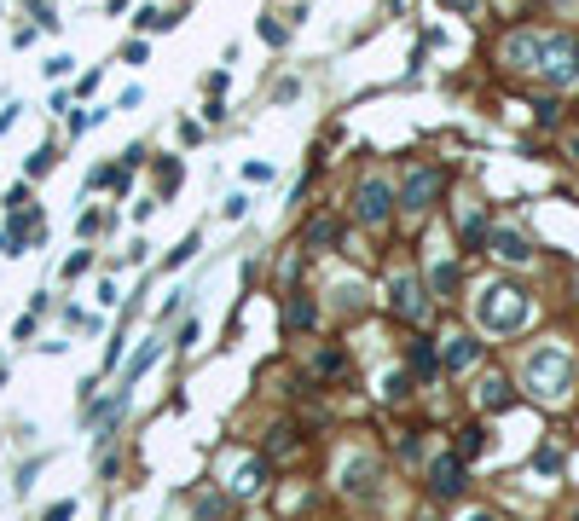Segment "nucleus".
I'll return each mask as SVG.
<instances>
[{
	"label": "nucleus",
	"mask_w": 579,
	"mask_h": 521,
	"mask_svg": "<svg viewBox=\"0 0 579 521\" xmlns=\"http://www.w3.org/2000/svg\"><path fill=\"white\" fill-rule=\"evenodd\" d=\"M475 319H481L487 330H498V337H510V330L527 325V295L510 290V284H487V290L475 295Z\"/></svg>",
	"instance_id": "obj_1"
},
{
	"label": "nucleus",
	"mask_w": 579,
	"mask_h": 521,
	"mask_svg": "<svg viewBox=\"0 0 579 521\" xmlns=\"http://www.w3.org/2000/svg\"><path fill=\"white\" fill-rule=\"evenodd\" d=\"M574 382V359L562 354V347H539L533 359H527V389L545 394V400H562Z\"/></svg>",
	"instance_id": "obj_2"
},
{
	"label": "nucleus",
	"mask_w": 579,
	"mask_h": 521,
	"mask_svg": "<svg viewBox=\"0 0 579 521\" xmlns=\"http://www.w3.org/2000/svg\"><path fill=\"white\" fill-rule=\"evenodd\" d=\"M539 76H545L550 87H574L579 81V53L568 35H539Z\"/></svg>",
	"instance_id": "obj_3"
},
{
	"label": "nucleus",
	"mask_w": 579,
	"mask_h": 521,
	"mask_svg": "<svg viewBox=\"0 0 579 521\" xmlns=\"http://www.w3.org/2000/svg\"><path fill=\"white\" fill-rule=\"evenodd\" d=\"M435 197H440V168H412V180H405V192L394 203L405 215H423V209H435Z\"/></svg>",
	"instance_id": "obj_4"
},
{
	"label": "nucleus",
	"mask_w": 579,
	"mask_h": 521,
	"mask_svg": "<svg viewBox=\"0 0 579 521\" xmlns=\"http://www.w3.org/2000/svg\"><path fill=\"white\" fill-rule=\"evenodd\" d=\"M353 209H360L365 226L388 220V215H394V185H388V180H360V192H353Z\"/></svg>",
	"instance_id": "obj_5"
},
{
	"label": "nucleus",
	"mask_w": 579,
	"mask_h": 521,
	"mask_svg": "<svg viewBox=\"0 0 579 521\" xmlns=\"http://www.w3.org/2000/svg\"><path fill=\"white\" fill-rule=\"evenodd\" d=\"M458 487H464V457H435L429 464V492L435 499H458Z\"/></svg>",
	"instance_id": "obj_6"
},
{
	"label": "nucleus",
	"mask_w": 579,
	"mask_h": 521,
	"mask_svg": "<svg viewBox=\"0 0 579 521\" xmlns=\"http://www.w3.org/2000/svg\"><path fill=\"white\" fill-rule=\"evenodd\" d=\"M394 313H400V319H423L429 313L423 284H417V278H394Z\"/></svg>",
	"instance_id": "obj_7"
},
{
	"label": "nucleus",
	"mask_w": 579,
	"mask_h": 521,
	"mask_svg": "<svg viewBox=\"0 0 579 521\" xmlns=\"http://www.w3.org/2000/svg\"><path fill=\"white\" fill-rule=\"evenodd\" d=\"M492 255H498V260H510V267H522V260H533V243H527L522 232L498 226V232H492Z\"/></svg>",
	"instance_id": "obj_8"
},
{
	"label": "nucleus",
	"mask_w": 579,
	"mask_h": 521,
	"mask_svg": "<svg viewBox=\"0 0 579 521\" xmlns=\"http://www.w3.org/2000/svg\"><path fill=\"white\" fill-rule=\"evenodd\" d=\"M371 487H377V464H371V457H348V469H342V492L365 499Z\"/></svg>",
	"instance_id": "obj_9"
},
{
	"label": "nucleus",
	"mask_w": 579,
	"mask_h": 521,
	"mask_svg": "<svg viewBox=\"0 0 579 521\" xmlns=\"http://www.w3.org/2000/svg\"><path fill=\"white\" fill-rule=\"evenodd\" d=\"M475 359H481V342L475 337H452L447 342V371H470Z\"/></svg>",
	"instance_id": "obj_10"
},
{
	"label": "nucleus",
	"mask_w": 579,
	"mask_h": 521,
	"mask_svg": "<svg viewBox=\"0 0 579 521\" xmlns=\"http://www.w3.org/2000/svg\"><path fill=\"white\" fill-rule=\"evenodd\" d=\"M504 64H515V70H533V64H539V35H515V41L504 47Z\"/></svg>",
	"instance_id": "obj_11"
},
{
	"label": "nucleus",
	"mask_w": 579,
	"mask_h": 521,
	"mask_svg": "<svg viewBox=\"0 0 579 521\" xmlns=\"http://www.w3.org/2000/svg\"><path fill=\"white\" fill-rule=\"evenodd\" d=\"M226 487H232V499H250V492L261 487V464H243V469H232V481H226Z\"/></svg>",
	"instance_id": "obj_12"
},
{
	"label": "nucleus",
	"mask_w": 579,
	"mask_h": 521,
	"mask_svg": "<svg viewBox=\"0 0 579 521\" xmlns=\"http://www.w3.org/2000/svg\"><path fill=\"white\" fill-rule=\"evenodd\" d=\"M336 238H342V226L330 215H319L313 226H307V250H325V243H336Z\"/></svg>",
	"instance_id": "obj_13"
},
{
	"label": "nucleus",
	"mask_w": 579,
	"mask_h": 521,
	"mask_svg": "<svg viewBox=\"0 0 579 521\" xmlns=\"http://www.w3.org/2000/svg\"><path fill=\"white\" fill-rule=\"evenodd\" d=\"M313 319H319V307L307 302V295H295V302H290V313H285V325H290V330H307Z\"/></svg>",
	"instance_id": "obj_14"
},
{
	"label": "nucleus",
	"mask_w": 579,
	"mask_h": 521,
	"mask_svg": "<svg viewBox=\"0 0 579 521\" xmlns=\"http://www.w3.org/2000/svg\"><path fill=\"white\" fill-rule=\"evenodd\" d=\"M481 406H487V412H504V406H510V382H504V377H487Z\"/></svg>",
	"instance_id": "obj_15"
},
{
	"label": "nucleus",
	"mask_w": 579,
	"mask_h": 521,
	"mask_svg": "<svg viewBox=\"0 0 579 521\" xmlns=\"http://www.w3.org/2000/svg\"><path fill=\"white\" fill-rule=\"evenodd\" d=\"M435 365H440V359H435V347H429V342H417V347H412V371H417V377H435Z\"/></svg>",
	"instance_id": "obj_16"
},
{
	"label": "nucleus",
	"mask_w": 579,
	"mask_h": 521,
	"mask_svg": "<svg viewBox=\"0 0 579 521\" xmlns=\"http://www.w3.org/2000/svg\"><path fill=\"white\" fill-rule=\"evenodd\" d=\"M487 446V429H464V440H458V457H475Z\"/></svg>",
	"instance_id": "obj_17"
},
{
	"label": "nucleus",
	"mask_w": 579,
	"mask_h": 521,
	"mask_svg": "<svg viewBox=\"0 0 579 521\" xmlns=\"http://www.w3.org/2000/svg\"><path fill=\"white\" fill-rule=\"evenodd\" d=\"M435 290H440V295L458 290V267H435Z\"/></svg>",
	"instance_id": "obj_18"
},
{
	"label": "nucleus",
	"mask_w": 579,
	"mask_h": 521,
	"mask_svg": "<svg viewBox=\"0 0 579 521\" xmlns=\"http://www.w3.org/2000/svg\"><path fill=\"white\" fill-rule=\"evenodd\" d=\"M197 516H203V521H220V516H226V504H220V499H197Z\"/></svg>",
	"instance_id": "obj_19"
},
{
	"label": "nucleus",
	"mask_w": 579,
	"mask_h": 521,
	"mask_svg": "<svg viewBox=\"0 0 579 521\" xmlns=\"http://www.w3.org/2000/svg\"><path fill=\"white\" fill-rule=\"evenodd\" d=\"M53 163H58L53 151H35V157H30V180H35V174H47V168H53Z\"/></svg>",
	"instance_id": "obj_20"
},
{
	"label": "nucleus",
	"mask_w": 579,
	"mask_h": 521,
	"mask_svg": "<svg viewBox=\"0 0 579 521\" xmlns=\"http://www.w3.org/2000/svg\"><path fill=\"white\" fill-rule=\"evenodd\" d=\"M157 180H163V192H175V180H180V163H163V168H157Z\"/></svg>",
	"instance_id": "obj_21"
},
{
	"label": "nucleus",
	"mask_w": 579,
	"mask_h": 521,
	"mask_svg": "<svg viewBox=\"0 0 579 521\" xmlns=\"http://www.w3.org/2000/svg\"><path fill=\"white\" fill-rule=\"evenodd\" d=\"M192 250H197V232H192V238H186V243H180V250H168V267H180V260H186Z\"/></svg>",
	"instance_id": "obj_22"
},
{
	"label": "nucleus",
	"mask_w": 579,
	"mask_h": 521,
	"mask_svg": "<svg viewBox=\"0 0 579 521\" xmlns=\"http://www.w3.org/2000/svg\"><path fill=\"white\" fill-rule=\"evenodd\" d=\"M70 516H76V504H53V510H47L41 521H70Z\"/></svg>",
	"instance_id": "obj_23"
},
{
	"label": "nucleus",
	"mask_w": 579,
	"mask_h": 521,
	"mask_svg": "<svg viewBox=\"0 0 579 521\" xmlns=\"http://www.w3.org/2000/svg\"><path fill=\"white\" fill-rule=\"evenodd\" d=\"M464 521H498V516H492V510H470V516H464Z\"/></svg>",
	"instance_id": "obj_24"
},
{
	"label": "nucleus",
	"mask_w": 579,
	"mask_h": 521,
	"mask_svg": "<svg viewBox=\"0 0 579 521\" xmlns=\"http://www.w3.org/2000/svg\"><path fill=\"white\" fill-rule=\"evenodd\" d=\"M447 6H452V12H470V6H475V0H447Z\"/></svg>",
	"instance_id": "obj_25"
},
{
	"label": "nucleus",
	"mask_w": 579,
	"mask_h": 521,
	"mask_svg": "<svg viewBox=\"0 0 579 521\" xmlns=\"http://www.w3.org/2000/svg\"><path fill=\"white\" fill-rule=\"evenodd\" d=\"M574 521H579V516H574Z\"/></svg>",
	"instance_id": "obj_26"
}]
</instances>
